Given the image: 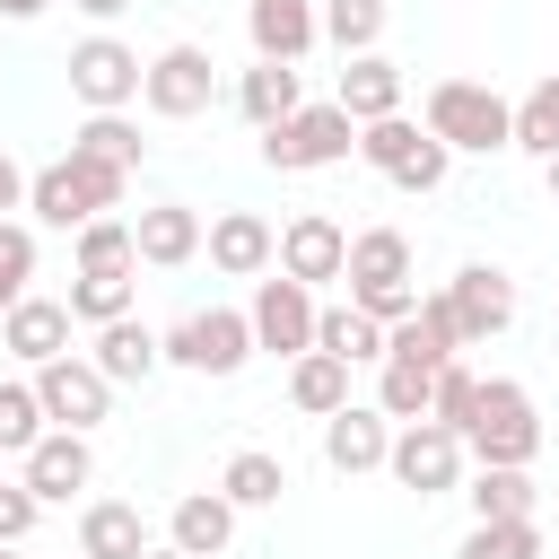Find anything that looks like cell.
Segmentation results:
<instances>
[{
	"mask_svg": "<svg viewBox=\"0 0 559 559\" xmlns=\"http://www.w3.org/2000/svg\"><path fill=\"white\" fill-rule=\"evenodd\" d=\"M122 192H131V175L122 166H96V157H52L44 175H26V210L44 227H61V236H79L87 218L122 210Z\"/></svg>",
	"mask_w": 559,
	"mask_h": 559,
	"instance_id": "obj_1",
	"label": "cell"
},
{
	"mask_svg": "<svg viewBox=\"0 0 559 559\" xmlns=\"http://www.w3.org/2000/svg\"><path fill=\"white\" fill-rule=\"evenodd\" d=\"M349 306H367L384 332L419 306V288H411V236L402 227H367V236H349Z\"/></svg>",
	"mask_w": 559,
	"mask_h": 559,
	"instance_id": "obj_2",
	"label": "cell"
},
{
	"mask_svg": "<svg viewBox=\"0 0 559 559\" xmlns=\"http://www.w3.org/2000/svg\"><path fill=\"white\" fill-rule=\"evenodd\" d=\"M428 131H437L445 148L489 157V148H515V105H507L498 87H480V79H437V87H428Z\"/></svg>",
	"mask_w": 559,
	"mask_h": 559,
	"instance_id": "obj_3",
	"label": "cell"
},
{
	"mask_svg": "<svg viewBox=\"0 0 559 559\" xmlns=\"http://www.w3.org/2000/svg\"><path fill=\"white\" fill-rule=\"evenodd\" d=\"M463 445H472L480 463H524V472H533V454H542V411H533V393H524L515 376H489Z\"/></svg>",
	"mask_w": 559,
	"mask_h": 559,
	"instance_id": "obj_4",
	"label": "cell"
},
{
	"mask_svg": "<svg viewBox=\"0 0 559 559\" xmlns=\"http://www.w3.org/2000/svg\"><path fill=\"white\" fill-rule=\"evenodd\" d=\"M349 148H358V122H349V105H297L288 122H271V131H262V166H280V175L341 166Z\"/></svg>",
	"mask_w": 559,
	"mask_h": 559,
	"instance_id": "obj_5",
	"label": "cell"
},
{
	"mask_svg": "<svg viewBox=\"0 0 559 559\" xmlns=\"http://www.w3.org/2000/svg\"><path fill=\"white\" fill-rule=\"evenodd\" d=\"M140 105H148L157 122H192V114H210V105H218V61H210L201 44H166V52H148Z\"/></svg>",
	"mask_w": 559,
	"mask_h": 559,
	"instance_id": "obj_6",
	"label": "cell"
},
{
	"mask_svg": "<svg viewBox=\"0 0 559 559\" xmlns=\"http://www.w3.org/2000/svg\"><path fill=\"white\" fill-rule=\"evenodd\" d=\"M253 358V314L236 306H201L166 332V367H192V376H236Z\"/></svg>",
	"mask_w": 559,
	"mask_h": 559,
	"instance_id": "obj_7",
	"label": "cell"
},
{
	"mask_svg": "<svg viewBox=\"0 0 559 559\" xmlns=\"http://www.w3.org/2000/svg\"><path fill=\"white\" fill-rule=\"evenodd\" d=\"M140 79H148V61H140L122 35H87V44H70V96H79L87 114H122V105H140Z\"/></svg>",
	"mask_w": 559,
	"mask_h": 559,
	"instance_id": "obj_8",
	"label": "cell"
},
{
	"mask_svg": "<svg viewBox=\"0 0 559 559\" xmlns=\"http://www.w3.org/2000/svg\"><path fill=\"white\" fill-rule=\"evenodd\" d=\"M463 437L445 428V419H402L393 428V454H384V472L402 480V489H419V498H445L454 480H463Z\"/></svg>",
	"mask_w": 559,
	"mask_h": 559,
	"instance_id": "obj_9",
	"label": "cell"
},
{
	"mask_svg": "<svg viewBox=\"0 0 559 559\" xmlns=\"http://www.w3.org/2000/svg\"><path fill=\"white\" fill-rule=\"evenodd\" d=\"M245 314H253V349H271V358H306V349H314V314H323V306H314V288H306V280H288V271H280V280H253V306H245Z\"/></svg>",
	"mask_w": 559,
	"mask_h": 559,
	"instance_id": "obj_10",
	"label": "cell"
},
{
	"mask_svg": "<svg viewBox=\"0 0 559 559\" xmlns=\"http://www.w3.org/2000/svg\"><path fill=\"white\" fill-rule=\"evenodd\" d=\"M35 393H44V419H52V428H96V419L114 411V376H105L96 358H79V349L44 358V367H35Z\"/></svg>",
	"mask_w": 559,
	"mask_h": 559,
	"instance_id": "obj_11",
	"label": "cell"
},
{
	"mask_svg": "<svg viewBox=\"0 0 559 559\" xmlns=\"http://www.w3.org/2000/svg\"><path fill=\"white\" fill-rule=\"evenodd\" d=\"M17 463H26L17 480H26V489H35L44 507H70V498H79V489L96 480V454H87V428H44V437H35V445H26Z\"/></svg>",
	"mask_w": 559,
	"mask_h": 559,
	"instance_id": "obj_12",
	"label": "cell"
},
{
	"mask_svg": "<svg viewBox=\"0 0 559 559\" xmlns=\"http://www.w3.org/2000/svg\"><path fill=\"white\" fill-rule=\"evenodd\" d=\"M445 306H454V323H463V349H472V341H498V332L515 323V280H507L498 262H463V271L445 280Z\"/></svg>",
	"mask_w": 559,
	"mask_h": 559,
	"instance_id": "obj_13",
	"label": "cell"
},
{
	"mask_svg": "<svg viewBox=\"0 0 559 559\" xmlns=\"http://www.w3.org/2000/svg\"><path fill=\"white\" fill-rule=\"evenodd\" d=\"M280 271H288V280H306V288L341 280V271H349V236H341V218L297 210V218L280 227Z\"/></svg>",
	"mask_w": 559,
	"mask_h": 559,
	"instance_id": "obj_14",
	"label": "cell"
},
{
	"mask_svg": "<svg viewBox=\"0 0 559 559\" xmlns=\"http://www.w3.org/2000/svg\"><path fill=\"white\" fill-rule=\"evenodd\" d=\"M384 454H393V419L376 411V402H341L332 419H323V463L332 472H384Z\"/></svg>",
	"mask_w": 559,
	"mask_h": 559,
	"instance_id": "obj_15",
	"label": "cell"
},
{
	"mask_svg": "<svg viewBox=\"0 0 559 559\" xmlns=\"http://www.w3.org/2000/svg\"><path fill=\"white\" fill-rule=\"evenodd\" d=\"M201 253H210L227 280H262V271H280V236H271V218H253V210H218L210 236H201Z\"/></svg>",
	"mask_w": 559,
	"mask_h": 559,
	"instance_id": "obj_16",
	"label": "cell"
},
{
	"mask_svg": "<svg viewBox=\"0 0 559 559\" xmlns=\"http://www.w3.org/2000/svg\"><path fill=\"white\" fill-rule=\"evenodd\" d=\"M70 297H17L9 314H0V349L17 358V367H44V358H61L70 349Z\"/></svg>",
	"mask_w": 559,
	"mask_h": 559,
	"instance_id": "obj_17",
	"label": "cell"
},
{
	"mask_svg": "<svg viewBox=\"0 0 559 559\" xmlns=\"http://www.w3.org/2000/svg\"><path fill=\"white\" fill-rule=\"evenodd\" d=\"M245 35H253V61H306L323 44V9L314 0H253Z\"/></svg>",
	"mask_w": 559,
	"mask_h": 559,
	"instance_id": "obj_18",
	"label": "cell"
},
{
	"mask_svg": "<svg viewBox=\"0 0 559 559\" xmlns=\"http://www.w3.org/2000/svg\"><path fill=\"white\" fill-rule=\"evenodd\" d=\"M454 349H463V323H454L445 288H437V297H419V306L384 332V358H402V367H445Z\"/></svg>",
	"mask_w": 559,
	"mask_h": 559,
	"instance_id": "obj_19",
	"label": "cell"
},
{
	"mask_svg": "<svg viewBox=\"0 0 559 559\" xmlns=\"http://www.w3.org/2000/svg\"><path fill=\"white\" fill-rule=\"evenodd\" d=\"M131 236H140V262H148V271H183V262L201 253L210 227H201L192 201H148V210L131 218Z\"/></svg>",
	"mask_w": 559,
	"mask_h": 559,
	"instance_id": "obj_20",
	"label": "cell"
},
{
	"mask_svg": "<svg viewBox=\"0 0 559 559\" xmlns=\"http://www.w3.org/2000/svg\"><path fill=\"white\" fill-rule=\"evenodd\" d=\"M114 384H148L157 367H166V332H148L140 314H114V323H96V349H87Z\"/></svg>",
	"mask_w": 559,
	"mask_h": 559,
	"instance_id": "obj_21",
	"label": "cell"
},
{
	"mask_svg": "<svg viewBox=\"0 0 559 559\" xmlns=\"http://www.w3.org/2000/svg\"><path fill=\"white\" fill-rule=\"evenodd\" d=\"M79 559H148V515L131 498H87L79 507Z\"/></svg>",
	"mask_w": 559,
	"mask_h": 559,
	"instance_id": "obj_22",
	"label": "cell"
},
{
	"mask_svg": "<svg viewBox=\"0 0 559 559\" xmlns=\"http://www.w3.org/2000/svg\"><path fill=\"white\" fill-rule=\"evenodd\" d=\"M166 542H175V550H192V559H218V550L236 542V498H227V489H192V498H175Z\"/></svg>",
	"mask_w": 559,
	"mask_h": 559,
	"instance_id": "obj_23",
	"label": "cell"
},
{
	"mask_svg": "<svg viewBox=\"0 0 559 559\" xmlns=\"http://www.w3.org/2000/svg\"><path fill=\"white\" fill-rule=\"evenodd\" d=\"M332 105H349V122L402 114V61H384V52H349V70H341V96H332Z\"/></svg>",
	"mask_w": 559,
	"mask_h": 559,
	"instance_id": "obj_24",
	"label": "cell"
},
{
	"mask_svg": "<svg viewBox=\"0 0 559 559\" xmlns=\"http://www.w3.org/2000/svg\"><path fill=\"white\" fill-rule=\"evenodd\" d=\"M306 105V87H297V61H253L245 79H236V114L253 122V131H271V122H288Z\"/></svg>",
	"mask_w": 559,
	"mask_h": 559,
	"instance_id": "obj_25",
	"label": "cell"
},
{
	"mask_svg": "<svg viewBox=\"0 0 559 559\" xmlns=\"http://www.w3.org/2000/svg\"><path fill=\"white\" fill-rule=\"evenodd\" d=\"M314 349H332V358H349V367H384V323L341 297V306L314 314Z\"/></svg>",
	"mask_w": 559,
	"mask_h": 559,
	"instance_id": "obj_26",
	"label": "cell"
},
{
	"mask_svg": "<svg viewBox=\"0 0 559 559\" xmlns=\"http://www.w3.org/2000/svg\"><path fill=\"white\" fill-rule=\"evenodd\" d=\"M463 498H472V524H507V515H533L542 507V489H533L524 463H480Z\"/></svg>",
	"mask_w": 559,
	"mask_h": 559,
	"instance_id": "obj_27",
	"label": "cell"
},
{
	"mask_svg": "<svg viewBox=\"0 0 559 559\" xmlns=\"http://www.w3.org/2000/svg\"><path fill=\"white\" fill-rule=\"evenodd\" d=\"M288 402H297L306 419H332V411L349 402V358H332V349L288 358Z\"/></svg>",
	"mask_w": 559,
	"mask_h": 559,
	"instance_id": "obj_28",
	"label": "cell"
},
{
	"mask_svg": "<svg viewBox=\"0 0 559 559\" xmlns=\"http://www.w3.org/2000/svg\"><path fill=\"white\" fill-rule=\"evenodd\" d=\"M419 148H428V122H411V114H376V122H358V157H367L384 183H393Z\"/></svg>",
	"mask_w": 559,
	"mask_h": 559,
	"instance_id": "obj_29",
	"label": "cell"
},
{
	"mask_svg": "<svg viewBox=\"0 0 559 559\" xmlns=\"http://www.w3.org/2000/svg\"><path fill=\"white\" fill-rule=\"evenodd\" d=\"M70 157H96V166H122V175H140V131H131L122 114H87V122L70 131Z\"/></svg>",
	"mask_w": 559,
	"mask_h": 559,
	"instance_id": "obj_30",
	"label": "cell"
},
{
	"mask_svg": "<svg viewBox=\"0 0 559 559\" xmlns=\"http://www.w3.org/2000/svg\"><path fill=\"white\" fill-rule=\"evenodd\" d=\"M218 489H227L236 507H280V489H288V472H280V454H262V445H245V454H227V472H218Z\"/></svg>",
	"mask_w": 559,
	"mask_h": 559,
	"instance_id": "obj_31",
	"label": "cell"
},
{
	"mask_svg": "<svg viewBox=\"0 0 559 559\" xmlns=\"http://www.w3.org/2000/svg\"><path fill=\"white\" fill-rule=\"evenodd\" d=\"M515 148L559 157V70H550V79H533V87L515 96Z\"/></svg>",
	"mask_w": 559,
	"mask_h": 559,
	"instance_id": "obj_32",
	"label": "cell"
},
{
	"mask_svg": "<svg viewBox=\"0 0 559 559\" xmlns=\"http://www.w3.org/2000/svg\"><path fill=\"white\" fill-rule=\"evenodd\" d=\"M79 271H140V236H131V218H87L79 227Z\"/></svg>",
	"mask_w": 559,
	"mask_h": 559,
	"instance_id": "obj_33",
	"label": "cell"
},
{
	"mask_svg": "<svg viewBox=\"0 0 559 559\" xmlns=\"http://www.w3.org/2000/svg\"><path fill=\"white\" fill-rule=\"evenodd\" d=\"M131 297H140V288H131V271H79V280H70V314H79L87 332H96V323H114V314H131Z\"/></svg>",
	"mask_w": 559,
	"mask_h": 559,
	"instance_id": "obj_34",
	"label": "cell"
},
{
	"mask_svg": "<svg viewBox=\"0 0 559 559\" xmlns=\"http://www.w3.org/2000/svg\"><path fill=\"white\" fill-rule=\"evenodd\" d=\"M428 393H437V367H402V358L376 367V411L384 419H428Z\"/></svg>",
	"mask_w": 559,
	"mask_h": 559,
	"instance_id": "obj_35",
	"label": "cell"
},
{
	"mask_svg": "<svg viewBox=\"0 0 559 559\" xmlns=\"http://www.w3.org/2000/svg\"><path fill=\"white\" fill-rule=\"evenodd\" d=\"M44 428H52V419H44V393H35V376H9V384H0V454H26Z\"/></svg>",
	"mask_w": 559,
	"mask_h": 559,
	"instance_id": "obj_36",
	"label": "cell"
},
{
	"mask_svg": "<svg viewBox=\"0 0 559 559\" xmlns=\"http://www.w3.org/2000/svg\"><path fill=\"white\" fill-rule=\"evenodd\" d=\"M454 559H542V524H533V515H507V524H472Z\"/></svg>",
	"mask_w": 559,
	"mask_h": 559,
	"instance_id": "obj_37",
	"label": "cell"
},
{
	"mask_svg": "<svg viewBox=\"0 0 559 559\" xmlns=\"http://www.w3.org/2000/svg\"><path fill=\"white\" fill-rule=\"evenodd\" d=\"M323 35H332L341 52H376V35H384V0H323Z\"/></svg>",
	"mask_w": 559,
	"mask_h": 559,
	"instance_id": "obj_38",
	"label": "cell"
},
{
	"mask_svg": "<svg viewBox=\"0 0 559 559\" xmlns=\"http://www.w3.org/2000/svg\"><path fill=\"white\" fill-rule=\"evenodd\" d=\"M472 411H480V376L445 358V367H437V393H428V419H445V428L463 437V428H472Z\"/></svg>",
	"mask_w": 559,
	"mask_h": 559,
	"instance_id": "obj_39",
	"label": "cell"
},
{
	"mask_svg": "<svg viewBox=\"0 0 559 559\" xmlns=\"http://www.w3.org/2000/svg\"><path fill=\"white\" fill-rule=\"evenodd\" d=\"M26 280H35V227H17V218H0V314L26 297Z\"/></svg>",
	"mask_w": 559,
	"mask_h": 559,
	"instance_id": "obj_40",
	"label": "cell"
},
{
	"mask_svg": "<svg viewBox=\"0 0 559 559\" xmlns=\"http://www.w3.org/2000/svg\"><path fill=\"white\" fill-rule=\"evenodd\" d=\"M35 515H44V498H35L26 480H0V542H26Z\"/></svg>",
	"mask_w": 559,
	"mask_h": 559,
	"instance_id": "obj_41",
	"label": "cell"
},
{
	"mask_svg": "<svg viewBox=\"0 0 559 559\" xmlns=\"http://www.w3.org/2000/svg\"><path fill=\"white\" fill-rule=\"evenodd\" d=\"M445 166H454V148H445L437 131H428V148H419V157H411V166H402L393 183H402V192H437V183H445Z\"/></svg>",
	"mask_w": 559,
	"mask_h": 559,
	"instance_id": "obj_42",
	"label": "cell"
},
{
	"mask_svg": "<svg viewBox=\"0 0 559 559\" xmlns=\"http://www.w3.org/2000/svg\"><path fill=\"white\" fill-rule=\"evenodd\" d=\"M70 9H79V17H96V26H114V17L131 9V0H70Z\"/></svg>",
	"mask_w": 559,
	"mask_h": 559,
	"instance_id": "obj_43",
	"label": "cell"
},
{
	"mask_svg": "<svg viewBox=\"0 0 559 559\" xmlns=\"http://www.w3.org/2000/svg\"><path fill=\"white\" fill-rule=\"evenodd\" d=\"M17 201H26V175H17L9 157H0V210H17Z\"/></svg>",
	"mask_w": 559,
	"mask_h": 559,
	"instance_id": "obj_44",
	"label": "cell"
},
{
	"mask_svg": "<svg viewBox=\"0 0 559 559\" xmlns=\"http://www.w3.org/2000/svg\"><path fill=\"white\" fill-rule=\"evenodd\" d=\"M44 9H52V0H0V17H17V26H26V17H44Z\"/></svg>",
	"mask_w": 559,
	"mask_h": 559,
	"instance_id": "obj_45",
	"label": "cell"
},
{
	"mask_svg": "<svg viewBox=\"0 0 559 559\" xmlns=\"http://www.w3.org/2000/svg\"><path fill=\"white\" fill-rule=\"evenodd\" d=\"M542 183H550V201H559V157H542Z\"/></svg>",
	"mask_w": 559,
	"mask_h": 559,
	"instance_id": "obj_46",
	"label": "cell"
},
{
	"mask_svg": "<svg viewBox=\"0 0 559 559\" xmlns=\"http://www.w3.org/2000/svg\"><path fill=\"white\" fill-rule=\"evenodd\" d=\"M148 559H192V550H175V542H166V550H148Z\"/></svg>",
	"mask_w": 559,
	"mask_h": 559,
	"instance_id": "obj_47",
	"label": "cell"
},
{
	"mask_svg": "<svg viewBox=\"0 0 559 559\" xmlns=\"http://www.w3.org/2000/svg\"><path fill=\"white\" fill-rule=\"evenodd\" d=\"M0 559H17V542H0Z\"/></svg>",
	"mask_w": 559,
	"mask_h": 559,
	"instance_id": "obj_48",
	"label": "cell"
},
{
	"mask_svg": "<svg viewBox=\"0 0 559 559\" xmlns=\"http://www.w3.org/2000/svg\"><path fill=\"white\" fill-rule=\"evenodd\" d=\"M550 507H559V498H550Z\"/></svg>",
	"mask_w": 559,
	"mask_h": 559,
	"instance_id": "obj_49",
	"label": "cell"
}]
</instances>
